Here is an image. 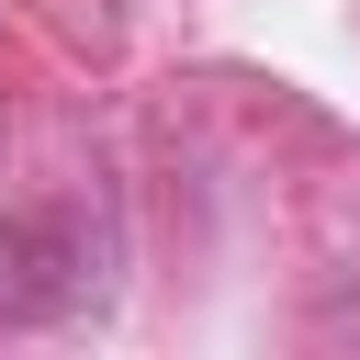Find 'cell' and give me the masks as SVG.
<instances>
[{
    "instance_id": "cell-1",
    "label": "cell",
    "mask_w": 360,
    "mask_h": 360,
    "mask_svg": "<svg viewBox=\"0 0 360 360\" xmlns=\"http://www.w3.org/2000/svg\"><path fill=\"white\" fill-rule=\"evenodd\" d=\"M90 236L68 225V214H11L0 225V315H22V326H45V315H79L90 304Z\"/></svg>"
}]
</instances>
